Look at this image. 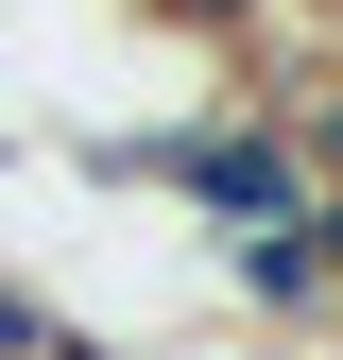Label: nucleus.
<instances>
[{"mask_svg": "<svg viewBox=\"0 0 343 360\" xmlns=\"http://www.w3.org/2000/svg\"><path fill=\"white\" fill-rule=\"evenodd\" d=\"M309 240H326V292H343V189H326V206H309Z\"/></svg>", "mask_w": 343, "mask_h": 360, "instance_id": "obj_4", "label": "nucleus"}, {"mask_svg": "<svg viewBox=\"0 0 343 360\" xmlns=\"http://www.w3.org/2000/svg\"><path fill=\"white\" fill-rule=\"evenodd\" d=\"M206 360H292V343H206Z\"/></svg>", "mask_w": 343, "mask_h": 360, "instance_id": "obj_5", "label": "nucleus"}, {"mask_svg": "<svg viewBox=\"0 0 343 360\" xmlns=\"http://www.w3.org/2000/svg\"><path fill=\"white\" fill-rule=\"evenodd\" d=\"M275 120H292V155L343 189V52H326V69H292V103H275Z\"/></svg>", "mask_w": 343, "mask_h": 360, "instance_id": "obj_2", "label": "nucleus"}, {"mask_svg": "<svg viewBox=\"0 0 343 360\" xmlns=\"http://www.w3.org/2000/svg\"><path fill=\"white\" fill-rule=\"evenodd\" d=\"M224 292L257 309V326H326V309H343V292H326V240H309V223H292V240H240V257H224Z\"/></svg>", "mask_w": 343, "mask_h": 360, "instance_id": "obj_1", "label": "nucleus"}, {"mask_svg": "<svg viewBox=\"0 0 343 360\" xmlns=\"http://www.w3.org/2000/svg\"><path fill=\"white\" fill-rule=\"evenodd\" d=\"M138 18H172V34H257L275 0H138Z\"/></svg>", "mask_w": 343, "mask_h": 360, "instance_id": "obj_3", "label": "nucleus"}]
</instances>
